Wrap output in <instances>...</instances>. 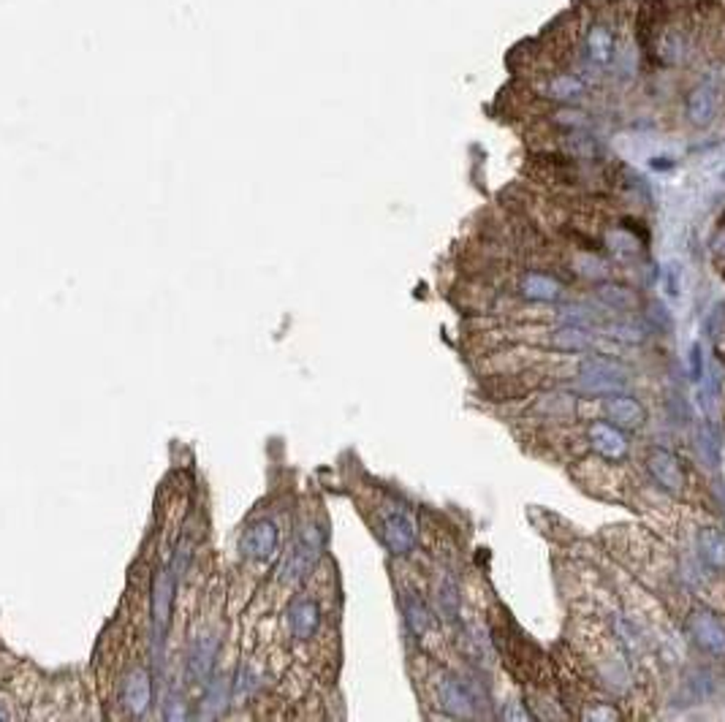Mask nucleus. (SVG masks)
Returning a JSON list of instances; mask_svg holds the SVG:
<instances>
[{"instance_id":"obj_1","label":"nucleus","mask_w":725,"mask_h":722,"mask_svg":"<svg viewBox=\"0 0 725 722\" xmlns=\"http://www.w3.org/2000/svg\"><path fill=\"white\" fill-rule=\"evenodd\" d=\"M280 549V529L269 516H256L239 535V554L250 562H272Z\"/></svg>"},{"instance_id":"obj_2","label":"nucleus","mask_w":725,"mask_h":722,"mask_svg":"<svg viewBox=\"0 0 725 722\" xmlns=\"http://www.w3.org/2000/svg\"><path fill=\"white\" fill-rule=\"evenodd\" d=\"M320 549H323V535L315 524L302 527L297 543L291 546V551L286 554L283 565H280V579L283 581H299L310 573L320 557Z\"/></svg>"},{"instance_id":"obj_3","label":"nucleus","mask_w":725,"mask_h":722,"mask_svg":"<svg viewBox=\"0 0 725 722\" xmlns=\"http://www.w3.org/2000/svg\"><path fill=\"white\" fill-rule=\"evenodd\" d=\"M174 570L172 568H161L152 584V649H155V660L161 657L169 624H172V598H174Z\"/></svg>"},{"instance_id":"obj_4","label":"nucleus","mask_w":725,"mask_h":722,"mask_svg":"<svg viewBox=\"0 0 725 722\" xmlns=\"http://www.w3.org/2000/svg\"><path fill=\"white\" fill-rule=\"evenodd\" d=\"M720 99H723V85L715 77L701 79L699 85H693L685 96V114L688 122L696 128H707L720 109Z\"/></svg>"},{"instance_id":"obj_5","label":"nucleus","mask_w":725,"mask_h":722,"mask_svg":"<svg viewBox=\"0 0 725 722\" xmlns=\"http://www.w3.org/2000/svg\"><path fill=\"white\" fill-rule=\"evenodd\" d=\"M150 701H152V676H150L147 665L136 663V665H131V671L120 682L117 704L131 717H142L150 709Z\"/></svg>"},{"instance_id":"obj_6","label":"nucleus","mask_w":725,"mask_h":722,"mask_svg":"<svg viewBox=\"0 0 725 722\" xmlns=\"http://www.w3.org/2000/svg\"><path fill=\"white\" fill-rule=\"evenodd\" d=\"M215 657H217V638L212 630H199L191 638V654H188V676L194 685L207 687V679L215 671Z\"/></svg>"},{"instance_id":"obj_7","label":"nucleus","mask_w":725,"mask_h":722,"mask_svg":"<svg viewBox=\"0 0 725 722\" xmlns=\"http://www.w3.org/2000/svg\"><path fill=\"white\" fill-rule=\"evenodd\" d=\"M320 622H323V617H320V606H318V601H312L308 595L294 598L291 606H289V612H286L289 633H291V638L299 641V644H305V641H310V638L318 635Z\"/></svg>"},{"instance_id":"obj_8","label":"nucleus","mask_w":725,"mask_h":722,"mask_svg":"<svg viewBox=\"0 0 725 722\" xmlns=\"http://www.w3.org/2000/svg\"><path fill=\"white\" fill-rule=\"evenodd\" d=\"M646 470L649 476L655 478V484H660L663 492L668 495H682L685 492V470L679 465V459L666 451V448H655L649 456H646Z\"/></svg>"},{"instance_id":"obj_9","label":"nucleus","mask_w":725,"mask_h":722,"mask_svg":"<svg viewBox=\"0 0 725 722\" xmlns=\"http://www.w3.org/2000/svg\"><path fill=\"white\" fill-rule=\"evenodd\" d=\"M688 635L709 654H725V624L712 612H693L688 617Z\"/></svg>"},{"instance_id":"obj_10","label":"nucleus","mask_w":725,"mask_h":722,"mask_svg":"<svg viewBox=\"0 0 725 722\" xmlns=\"http://www.w3.org/2000/svg\"><path fill=\"white\" fill-rule=\"evenodd\" d=\"M381 538L392 554H408L415 546V521L405 511H389L381 518Z\"/></svg>"},{"instance_id":"obj_11","label":"nucleus","mask_w":725,"mask_h":722,"mask_svg":"<svg viewBox=\"0 0 725 722\" xmlns=\"http://www.w3.org/2000/svg\"><path fill=\"white\" fill-rule=\"evenodd\" d=\"M625 372H622L617 364H609V361H604V359H587L584 364H582V381H584V386L590 389V392H598V394H617L622 389V383H625V378H622Z\"/></svg>"},{"instance_id":"obj_12","label":"nucleus","mask_w":725,"mask_h":722,"mask_svg":"<svg viewBox=\"0 0 725 722\" xmlns=\"http://www.w3.org/2000/svg\"><path fill=\"white\" fill-rule=\"evenodd\" d=\"M590 440H593V448L606 459H622L627 454V437L617 424H606V421L593 424Z\"/></svg>"},{"instance_id":"obj_13","label":"nucleus","mask_w":725,"mask_h":722,"mask_svg":"<svg viewBox=\"0 0 725 722\" xmlns=\"http://www.w3.org/2000/svg\"><path fill=\"white\" fill-rule=\"evenodd\" d=\"M437 696H440V706H443L448 715H454V717H468V715H470L473 701H470L468 690H465L454 676H443V679L437 682Z\"/></svg>"},{"instance_id":"obj_14","label":"nucleus","mask_w":725,"mask_h":722,"mask_svg":"<svg viewBox=\"0 0 725 722\" xmlns=\"http://www.w3.org/2000/svg\"><path fill=\"white\" fill-rule=\"evenodd\" d=\"M521 294L532 302H557L562 297V286L543 272H527L521 277Z\"/></svg>"},{"instance_id":"obj_15","label":"nucleus","mask_w":725,"mask_h":722,"mask_svg":"<svg viewBox=\"0 0 725 722\" xmlns=\"http://www.w3.org/2000/svg\"><path fill=\"white\" fill-rule=\"evenodd\" d=\"M699 554L701 560L715 568V570H725V532L718 527H704L699 532Z\"/></svg>"},{"instance_id":"obj_16","label":"nucleus","mask_w":725,"mask_h":722,"mask_svg":"<svg viewBox=\"0 0 725 722\" xmlns=\"http://www.w3.org/2000/svg\"><path fill=\"white\" fill-rule=\"evenodd\" d=\"M606 413L612 421H617L620 429H636L644 424V408L633 400V397H625V394H615L606 400Z\"/></svg>"},{"instance_id":"obj_17","label":"nucleus","mask_w":725,"mask_h":722,"mask_svg":"<svg viewBox=\"0 0 725 722\" xmlns=\"http://www.w3.org/2000/svg\"><path fill=\"white\" fill-rule=\"evenodd\" d=\"M403 614H405V622H408L414 635H424L432 624V614H429L426 603L415 592H403Z\"/></svg>"},{"instance_id":"obj_18","label":"nucleus","mask_w":725,"mask_h":722,"mask_svg":"<svg viewBox=\"0 0 725 722\" xmlns=\"http://www.w3.org/2000/svg\"><path fill=\"white\" fill-rule=\"evenodd\" d=\"M437 598H440V609L448 619L459 617V609H462V595H459V584L457 579L451 576H443L440 579V590H437Z\"/></svg>"},{"instance_id":"obj_19","label":"nucleus","mask_w":725,"mask_h":722,"mask_svg":"<svg viewBox=\"0 0 725 722\" xmlns=\"http://www.w3.org/2000/svg\"><path fill=\"white\" fill-rule=\"evenodd\" d=\"M598 299H601L604 305H609L612 309H617V312L638 308L636 294L627 291V288H622V286H601V288H598Z\"/></svg>"},{"instance_id":"obj_20","label":"nucleus","mask_w":725,"mask_h":722,"mask_svg":"<svg viewBox=\"0 0 725 722\" xmlns=\"http://www.w3.org/2000/svg\"><path fill=\"white\" fill-rule=\"evenodd\" d=\"M554 345L562 348V351H576V353H582V351H590L593 340H590L579 326H565V329H560V331L554 334Z\"/></svg>"},{"instance_id":"obj_21","label":"nucleus","mask_w":725,"mask_h":722,"mask_svg":"<svg viewBox=\"0 0 725 722\" xmlns=\"http://www.w3.org/2000/svg\"><path fill=\"white\" fill-rule=\"evenodd\" d=\"M699 445H701V454H707V459H709V465L712 467H718L720 465V445H718V437H715V432H712V426L709 424H704L701 426V432H699Z\"/></svg>"},{"instance_id":"obj_22","label":"nucleus","mask_w":725,"mask_h":722,"mask_svg":"<svg viewBox=\"0 0 725 722\" xmlns=\"http://www.w3.org/2000/svg\"><path fill=\"white\" fill-rule=\"evenodd\" d=\"M609 331H612L609 337L622 340V342H641V340H644L641 329H636V326H627V323H617V326H612Z\"/></svg>"},{"instance_id":"obj_23","label":"nucleus","mask_w":725,"mask_h":722,"mask_svg":"<svg viewBox=\"0 0 725 722\" xmlns=\"http://www.w3.org/2000/svg\"><path fill=\"white\" fill-rule=\"evenodd\" d=\"M690 372H693V381L696 383L704 381V353H701V345L699 342L690 348Z\"/></svg>"},{"instance_id":"obj_24","label":"nucleus","mask_w":725,"mask_h":722,"mask_svg":"<svg viewBox=\"0 0 725 722\" xmlns=\"http://www.w3.org/2000/svg\"><path fill=\"white\" fill-rule=\"evenodd\" d=\"M674 275H677V269H674V267H668V269H666V277H668V280H666L668 297H679V283H677V277H674Z\"/></svg>"}]
</instances>
